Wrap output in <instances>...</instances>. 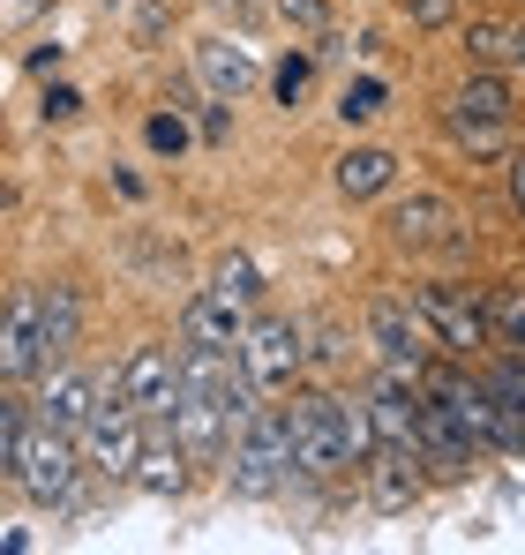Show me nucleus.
Masks as SVG:
<instances>
[{
    "mask_svg": "<svg viewBox=\"0 0 525 555\" xmlns=\"http://www.w3.org/2000/svg\"><path fill=\"white\" fill-rule=\"evenodd\" d=\"M226 488H233L241 503H278V495H293V488H300L285 405H262L256 421L241 428V443L226 451Z\"/></svg>",
    "mask_w": 525,
    "mask_h": 555,
    "instance_id": "f257e3e1",
    "label": "nucleus"
},
{
    "mask_svg": "<svg viewBox=\"0 0 525 555\" xmlns=\"http://www.w3.org/2000/svg\"><path fill=\"white\" fill-rule=\"evenodd\" d=\"M84 436H61V428H46L38 421V436H30V451H23V465H15V495H30L38 511H84Z\"/></svg>",
    "mask_w": 525,
    "mask_h": 555,
    "instance_id": "f03ea898",
    "label": "nucleus"
},
{
    "mask_svg": "<svg viewBox=\"0 0 525 555\" xmlns=\"http://www.w3.org/2000/svg\"><path fill=\"white\" fill-rule=\"evenodd\" d=\"M285 421H293V465H300V488H331L346 465V436H338V398L331 390H293V405H285Z\"/></svg>",
    "mask_w": 525,
    "mask_h": 555,
    "instance_id": "7ed1b4c3",
    "label": "nucleus"
},
{
    "mask_svg": "<svg viewBox=\"0 0 525 555\" xmlns=\"http://www.w3.org/2000/svg\"><path fill=\"white\" fill-rule=\"evenodd\" d=\"M143 405H128L113 383H105V405H98V421L84 428V459L98 480H136V465H143V451H151V436H143Z\"/></svg>",
    "mask_w": 525,
    "mask_h": 555,
    "instance_id": "20e7f679",
    "label": "nucleus"
},
{
    "mask_svg": "<svg viewBox=\"0 0 525 555\" xmlns=\"http://www.w3.org/2000/svg\"><path fill=\"white\" fill-rule=\"evenodd\" d=\"M241 369L256 375L262 390H300V369H308V346H300V323L293 315H256L248 338H241Z\"/></svg>",
    "mask_w": 525,
    "mask_h": 555,
    "instance_id": "39448f33",
    "label": "nucleus"
},
{
    "mask_svg": "<svg viewBox=\"0 0 525 555\" xmlns=\"http://www.w3.org/2000/svg\"><path fill=\"white\" fill-rule=\"evenodd\" d=\"M413 308L428 315V331H436V346L450 361H473L488 346V308L465 285H413Z\"/></svg>",
    "mask_w": 525,
    "mask_h": 555,
    "instance_id": "423d86ee",
    "label": "nucleus"
},
{
    "mask_svg": "<svg viewBox=\"0 0 525 555\" xmlns=\"http://www.w3.org/2000/svg\"><path fill=\"white\" fill-rule=\"evenodd\" d=\"M368 338H375L383 369H398V375H428V353H443L428 315H421L413 300H375V308H368Z\"/></svg>",
    "mask_w": 525,
    "mask_h": 555,
    "instance_id": "0eeeda50",
    "label": "nucleus"
},
{
    "mask_svg": "<svg viewBox=\"0 0 525 555\" xmlns=\"http://www.w3.org/2000/svg\"><path fill=\"white\" fill-rule=\"evenodd\" d=\"M128 405H143L151 421H166L174 413V398H180V346H166V338H151V346H136L120 369L105 375Z\"/></svg>",
    "mask_w": 525,
    "mask_h": 555,
    "instance_id": "6e6552de",
    "label": "nucleus"
},
{
    "mask_svg": "<svg viewBox=\"0 0 525 555\" xmlns=\"http://www.w3.org/2000/svg\"><path fill=\"white\" fill-rule=\"evenodd\" d=\"M46 375V323H38V285L8 293V323H0V383H30Z\"/></svg>",
    "mask_w": 525,
    "mask_h": 555,
    "instance_id": "1a4fd4ad",
    "label": "nucleus"
},
{
    "mask_svg": "<svg viewBox=\"0 0 525 555\" xmlns=\"http://www.w3.org/2000/svg\"><path fill=\"white\" fill-rule=\"evenodd\" d=\"M98 405H105V375H84V369H68V361L46 375V390H38V421L61 428V436H84L90 421H98Z\"/></svg>",
    "mask_w": 525,
    "mask_h": 555,
    "instance_id": "9d476101",
    "label": "nucleus"
},
{
    "mask_svg": "<svg viewBox=\"0 0 525 555\" xmlns=\"http://www.w3.org/2000/svg\"><path fill=\"white\" fill-rule=\"evenodd\" d=\"M421 451H375L368 459V511H383V518H398V511H413L421 495H428V473H421Z\"/></svg>",
    "mask_w": 525,
    "mask_h": 555,
    "instance_id": "9b49d317",
    "label": "nucleus"
},
{
    "mask_svg": "<svg viewBox=\"0 0 525 555\" xmlns=\"http://www.w3.org/2000/svg\"><path fill=\"white\" fill-rule=\"evenodd\" d=\"M248 323H256V308L233 300V293H218V285H203V293L180 308V338H203V346H241Z\"/></svg>",
    "mask_w": 525,
    "mask_h": 555,
    "instance_id": "f8f14e48",
    "label": "nucleus"
},
{
    "mask_svg": "<svg viewBox=\"0 0 525 555\" xmlns=\"http://www.w3.org/2000/svg\"><path fill=\"white\" fill-rule=\"evenodd\" d=\"M38 323H46V375H53L84 346V293H76V278H46L38 285Z\"/></svg>",
    "mask_w": 525,
    "mask_h": 555,
    "instance_id": "ddd939ff",
    "label": "nucleus"
},
{
    "mask_svg": "<svg viewBox=\"0 0 525 555\" xmlns=\"http://www.w3.org/2000/svg\"><path fill=\"white\" fill-rule=\"evenodd\" d=\"M383 225H390L398 248H458V210L443 195H406Z\"/></svg>",
    "mask_w": 525,
    "mask_h": 555,
    "instance_id": "4468645a",
    "label": "nucleus"
},
{
    "mask_svg": "<svg viewBox=\"0 0 525 555\" xmlns=\"http://www.w3.org/2000/svg\"><path fill=\"white\" fill-rule=\"evenodd\" d=\"M195 76H203V91H210V98L233 105V98L256 83V61H248L233 38H203V46H195Z\"/></svg>",
    "mask_w": 525,
    "mask_h": 555,
    "instance_id": "2eb2a0df",
    "label": "nucleus"
},
{
    "mask_svg": "<svg viewBox=\"0 0 525 555\" xmlns=\"http://www.w3.org/2000/svg\"><path fill=\"white\" fill-rule=\"evenodd\" d=\"M511 76H496V68H473L458 98H450V120H488V128H511Z\"/></svg>",
    "mask_w": 525,
    "mask_h": 555,
    "instance_id": "dca6fc26",
    "label": "nucleus"
},
{
    "mask_svg": "<svg viewBox=\"0 0 525 555\" xmlns=\"http://www.w3.org/2000/svg\"><path fill=\"white\" fill-rule=\"evenodd\" d=\"M390 181H398V158H390V151H375V143H360V151L338 158V195H353V203L383 195Z\"/></svg>",
    "mask_w": 525,
    "mask_h": 555,
    "instance_id": "f3484780",
    "label": "nucleus"
},
{
    "mask_svg": "<svg viewBox=\"0 0 525 555\" xmlns=\"http://www.w3.org/2000/svg\"><path fill=\"white\" fill-rule=\"evenodd\" d=\"M518 23H503V15H481V23H465V61L473 68H503V61H518Z\"/></svg>",
    "mask_w": 525,
    "mask_h": 555,
    "instance_id": "a211bd4d",
    "label": "nucleus"
},
{
    "mask_svg": "<svg viewBox=\"0 0 525 555\" xmlns=\"http://www.w3.org/2000/svg\"><path fill=\"white\" fill-rule=\"evenodd\" d=\"M338 436H346V465H353V473H368V459L383 451V428H375L368 398H338Z\"/></svg>",
    "mask_w": 525,
    "mask_h": 555,
    "instance_id": "6ab92c4d",
    "label": "nucleus"
},
{
    "mask_svg": "<svg viewBox=\"0 0 525 555\" xmlns=\"http://www.w3.org/2000/svg\"><path fill=\"white\" fill-rule=\"evenodd\" d=\"M136 488H151V495H180V488H188V451H180V436H174V443H151V451H143V465H136Z\"/></svg>",
    "mask_w": 525,
    "mask_h": 555,
    "instance_id": "aec40b11",
    "label": "nucleus"
},
{
    "mask_svg": "<svg viewBox=\"0 0 525 555\" xmlns=\"http://www.w3.org/2000/svg\"><path fill=\"white\" fill-rule=\"evenodd\" d=\"M120 23H128V38L143 53H158L174 38V0H120Z\"/></svg>",
    "mask_w": 525,
    "mask_h": 555,
    "instance_id": "412c9836",
    "label": "nucleus"
},
{
    "mask_svg": "<svg viewBox=\"0 0 525 555\" xmlns=\"http://www.w3.org/2000/svg\"><path fill=\"white\" fill-rule=\"evenodd\" d=\"M210 285L233 293V300H248V308L262 300V271L248 263V256H218V263H210Z\"/></svg>",
    "mask_w": 525,
    "mask_h": 555,
    "instance_id": "4be33fe9",
    "label": "nucleus"
},
{
    "mask_svg": "<svg viewBox=\"0 0 525 555\" xmlns=\"http://www.w3.org/2000/svg\"><path fill=\"white\" fill-rule=\"evenodd\" d=\"M270 8H278L285 30H300V38H331V0H270Z\"/></svg>",
    "mask_w": 525,
    "mask_h": 555,
    "instance_id": "5701e85b",
    "label": "nucleus"
},
{
    "mask_svg": "<svg viewBox=\"0 0 525 555\" xmlns=\"http://www.w3.org/2000/svg\"><path fill=\"white\" fill-rule=\"evenodd\" d=\"M383 76H360V83H346V98H338V120H346V128H360V120H375V113H383Z\"/></svg>",
    "mask_w": 525,
    "mask_h": 555,
    "instance_id": "b1692460",
    "label": "nucleus"
},
{
    "mask_svg": "<svg viewBox=\"0 0 525 555\" xmlns=\"http://www.w3.org/2000/svg\"><path fill=\"white\" fill-rule=\"evenodd\" d=\"M143 143H151L158 158H180V151H188V120H180V105H174V113H151V120H143Z\"/></svg>",
    "mask_w": 525,
    "mask_h": 555,
    "instance_id": "393cba45",
    "label": "nucleus"
},
{
    "mask_svg": "<svg viewBox=\"0 0 525 555\" xmlns=\"http://www.w3.org/2000/svg\"><path fill=\"white\" fill-rule=\"evenodd\" d=\"M488 383H496V398L511 405V421H518V436H525V353H518V361H496Z\"/></svg>",
    "mask_w": 525,
    "mask_h": 555,
    "instance_id": "a878e982",
    "label": "nucleus"
},
{
    "mask_svg": "<svg viewBox=\"0 0 525 555\" xmlns=\"http://www.w3.org/2000/svg\"><path fill=\"white\" fill-rule=\"evenodd\" d=\"M76 113H84V91H76V83H53V76H46V91H38V120L53 128V120H76Z\"/></svg>",
    "mask_w": 525,
    "mask_h": 555,
    "instance_id": "bb28decb",
    "label": "nucleus"
},
{
    "mask_svg": "<svg viewBox=\"0 0 525 555\" xmlns=\"http://www.w3.org/2000/svg\"><path fill=\"white\" fill-rule=\"evenodd\" d=\"M308 68H316L308 53H285V61H278V76H270L278 105H300V91H308Z\"/></svg>",
    "mask_w": 525,
    "mask_h": 555,
    "instance_id": "cd10ccee",
    "label": "nucleus"
},
{
    "mask_svg": "<svg viewBox=\"0 0 525 555\" xmlns=\"http://www.w3.org/2000/svg\"><path fill=\"white\" fill-rule=\"evenodd\" d=\"M450 135H458L473 158H503V128H488V120H450Z\"/></svg>",
    "mask_w": 525,
    "mask_h": 555,
    "instance_id": "c85d7f7f",
    "label": "nucleus"
},
{
    "mask_svg": "<svg viewBox=\"0 0 525 555\" xmlns=\"http://www.w3.org/2000/svg\"><path fill=\"white\" fill-rule=\"evenodd\" d=\"M398 15H406L413 30H443V23L458 15V0H398Z\"/></svg>",
    "mask_w": 525,
    "mask_h": 555,
    "instance_id": "c756f323",
    "label": "nucleus"
},
{
    "mask_svg": "<svg viewBox=\"0 0 525 555\" xmlns=\"http://www.w3.org/2000/svg\"><path fill=\"white\" fill-rule=\"evenodd\" d=\"M488 323H496V331H511V338L525 346V293H503V300L488 308Z\"/></svg>",
    "mask_w": 525,
    "mask_h": 555,
    "instance_id": "7c9ffc66",
    "label": "nucleus"
},
{
    "mask_svg": "<svg viewBox=\"0 0 525 555\" xmlns=\"http://www.w3.org/2000/svg\"><path fill=\"white\" fill-rule=\"evenodd\" d=\"M0 15H8V30H30L38 15H53V0H0Z\"/></svg>",
    "mask_w": 525,
    "mask_h": 555,
    "instance_id": "2f4dec72",
    "label": "nucleus"
},
{
    "mask_svg": "<svg viewBox=\"0 0 525 555\" xmlns=\"http://www.w3.org/2000/svg\"><path fill=\"white\" fill-rule=\"evenodd\" d=\"M61 61H68V46H30L23 68H30V76H61Z\"/></svg>",
    "mask_w": 525,
    "mask_h": 555,
    "instance_id": "473e14b6",
    "label": "nucleus"
},
{
    "mask_svg": "<svg viewBox=\"0 0 525 555\" xmlns=\"http://www.w3.org/2000/svg\"><path fill=\"white\" fill-rule=\"evenodd\" d=\"M226 128H233V120H226V98H210V105H203V143H226Z\"/></svg>",
    "mask_w": 525,
    "mask_h": 555,
    "instance_id": "72a5a7b5",
    "label": "nucleus"
},
{
    "mask_svg": "<svg viewBox=\"0 0 525 555\" xmlns=\"http://www.w3.org/2000/svg\"><path fill=\"white\" fill-rule=\"evenodd\" d=\"M511 203H518V218H525V151L511 158Z\"/></svg>",
    "mask_w": 525,
    "mask_h": 555,
    "instance_id": "f704fd0d",
    "label": "nucleus"
},
{
    "mask_svg": "<svg viewBox=\"0 0 525 555\" xmlns=\"http://www.w3.org/2000/svg\"><path fill=\"white\" fill-rule=\"evenodd\" d=\"M518 68H525V38H518Z\"/></svg>",
    "mask_w": 525,
    "mask_h": 555,
    "instance_id": "c9c22d12",
    "label": "nucleus"
}]
</instances>
